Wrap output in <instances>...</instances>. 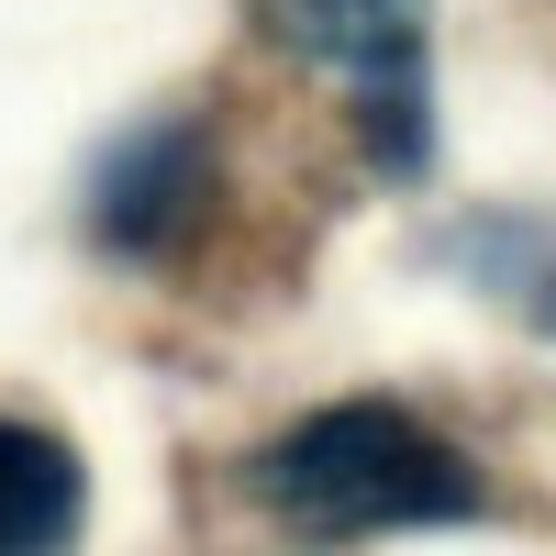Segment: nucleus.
Instances as JSON below:
<instances>
[{
    "label": "nucleus",
    "instance_id": "obj_1",
    "mask_svg": "<svg viewBox=\"0 0 556 556\" xmlns=\"http://www.w3.org/2000/svg\"><path fill=\"white\" fill-rule=\"evenodd\" d=\"M256 501L312 534H379V523H456L479 501V479L390 401H334L290 424L256 456Z\"/></svg>",
    "mask_w": 556,
    "mask_h": 556
},
{
    "label": "nucleus",
    "instance_id": "obj_2",
    "mask_svg": "<svg viewBox=\"0 0 556 556\" xmlns=\"http://www.w3.org/2000/svg\"><path fill=\"white\" fill-rule=\"evenodd\" d=\"M190 201H201V123H146L101 156L89 223H101V245H156Z\"/></svg>",
    "mask_w": 556,
    "mask_h": 556
},
{
    "label": "nucleus",
    "instance_id": "obj_3",
    "mask_svg": "<svg viewBox=\"0 0 556 556\" xmlns=\"http://www.w3.org/2000/svg\"><path fill=\"white\" fill-rule=\"evenodd\" d=\"M278 45H301L312 67H345V78H412L424 67V23L434 0H267Z\"/></svg>",
    "mask_w": 556,
    "mask_h": 556
},
{
    "label": "nucleus",
    "instance_id": "obj_4",
    "mask_svg": "<svg viewBox=\"0 0 556 556\" xmlns=\"http://www.w3.org/2000/svg\"><path fill=\"white\" fill-rule=\"evenodd\" d=\"M78 523V456L34 424H0V556H56Z\"/></svg>",
    "mask_w": 556,
    "mask_h": 556
},
{
    "label": "nucleus",
    "instance_id": "obj_5",
    "mask_svg": "<svg viewBox=\"0 0 556 556\" xmlns=\"http://www.w3.org/2000/svg\"><path fill=\"white\" fill-rule=\"evenodd\" d=\"M367 156L379 167H424V78H379L367 89Z\"/></svg>",
    "mask_w": 556,
    "mask_h": 556
}]
</instances>
